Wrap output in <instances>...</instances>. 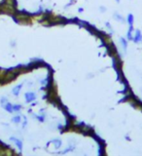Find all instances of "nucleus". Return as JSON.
<instances>
[{
	"label": "nucleus",
	"mask_w": 142,
	"mask_h": 156,
	"mask_svg": "<svg viewBox=\"0 0 142 156\" xmlns=\"http://www.w3.org/2000/svg\"><path fill=\"white\" fill-rule=\"evenodd\" d=\"M25 98H27V102H31V100H33L35 99V95L33 93H27L25 94Z\"/></svg>",
	"instance_id": "1"
},
{
	"label": "nucleus",
	"mask_w": 142,
	"mask_h": 156,
	"mask_svg": "<svg viewBox=\"0 0 142 156\" xmlns=\"http://www.w3.org/2000/svg\"><path fill=\"white\" fill-rule=\"evenodd\" d=\"M21 88H22V84L19 85L18 87H15V88H14V89H13V93L15 94V95H18L19 92H20V90H21Z\"/></svg>",
	"instance_id": "2"
},
{
	"label": "nucleus",
	"mask_w": 142,
	"mask_h": 156,
	"mask_svg": "<svg viewBox=\"0 0 142 156\" xmlns=\"http://www.w3.org/2000/svg\"><path fill=\"white\" fill-rule=\"evenodd\" d=\"M127 22H129V25H132V22H133V16L132 14H129V17H127Z\"/></svg>",
	"instance_id": "3"
},
{
	"label": "nucleus",
	"mask_w": 142,
	"mask_h": 156,
	"mask_svg": "<svg viewBox=\"0 0 142 156\" xmlns=\"http://www.w3.org/2000/svg\"><path fill=\"white\" fill-rule=\"evenodd\" d=\"M141 39V34H140V31L139 30H137L136 31V36H135V41L136 42H138L139 40Z\"/></svg>",
	"instance_id": "4"
},
{
	"label": "nucleus",
	"mask_w": 142,
	"mask_h": 156,
	"mask_svg": "<svg viewBox=\"0 0 142 156\" xmlns=\"http://www.w3.org/2000/svg\"><path fill=\"white\" fill-rule=\"evenodd\" d=\"M12 140L15 141L16 143V144H18V146H19V148H22V143L19 140H16V138H12Z\"/></svg>",
	"instance_id": "5"
},
{
	"label": "nucleus",
	"mask_w": 142,
	"mask_h": 156,
	"mask_svg": "<svg viewBox=\"0 0 142 156\" xmlns=\"http://www.w3.org/2000/svg\"><path fill=\"white\" fill-rule=\"evenodd\" d=\"M114 17H115V18L117 19V20H119V21H121V22H124V18H123V17H122V16H120V15H119V14H115V15H114Z\"/></svg>",
	"instance_id": "6"
},
{
	"label": "nucleus",
	"mask_w": 142,
	"mask_h": 156,
	"mask_svg": "<svg viewBox=\"0 0 142 156\" xmlns=\"http://www.w3.org/2000/svg\"><path fill=\"white\" fill-rule=\"evenodd\" d=\"M12 108H13V106L11 105L10 103H9V105H7L6 106H5V108H6V110H8V111H13Z\"/></svg>",
	"instance_id": "7"
},
{
	"label": "nucleus",
	"mask_w": 142,
	"mask_h": 156,
	"mask_svg": "<svg viewBox=\"0 0 142 156\" xmlns=\"http://www.w3.org/2000/svg\"><path fill=\"white\" fill-rule=\"evenodd\" d=\"M13 108H14V110H20V109H21V105H14Z\"/></svg>",
	"instance_id": "8"
},
{
	"label": "nucleus",
	"mask_w": 142,
	"mask_h": 156,
	"mask_svg": "<svg viewBox=\"0 0 142 156\" xmlns=\"http://www.w3.org/2000/svg\"><path fill=\"white\" fill-rule=\"evenodd\" d=\"M13 121H14V122H20V117L19 116L18 117H15L13 119Z\"/></svg>",
	"instance_id": "9"
},
{
	"label": "nucleus",
	"mask_w": 142,
	"mask_h": 156,
	"mask_svg": "<svg viewBox=\"0 0 142 156\" xmlns=\"http://www.w3.org/2000/svg\"><path fill=\"white\" fill-rule=\"evenodd\" d=\"M121 41H122V43H123L124 47H126V46H127V42H126V41H125V40H124V39H122V40H121Z\"/></svg>",
	"instance_id": "10"
},
{
	"label": "nucleus",
	"mask_w": 142,
	"mask_h": 156,
	"mask_svg": "<svg viewBox=\"0 0 142 156\" xmlns=\"http://www.w3.org/2000/svg\"><path fill=\"white\" fill-rule=\"evenodd\" d=\"M106 9H105V7H100V11H102V12H104Z\"/></svg>",
	"instance_id": "11"
},
{
	"label": "nucleus",
	"mask_w": 142,
	"mask_h": 156,
	"mask_svg": "<svg viewBox=\"0 0 142 156\" xmlns=\"http://www.w3.org/2000/svg\"><path fill=\"white\" fill-rule=\"evenodd\" d=\"M116 1H117V2H120V0H116Z\"/></svg>",
	"instance_id": "12"
}]
</instances>
